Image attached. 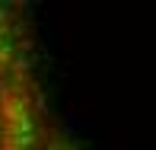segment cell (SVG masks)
Wrapping results in <instances>:
<instances>
[{"label":"cell","mask_w":156,"mask_h":150,"mask_svg":"<svg viewBox=\"0 0 156 150\" xmlns=\"http://www.w3.org/2000/svg\"><path fill=\"white\" fill-rule=\"evenodd\" d=\"M0 150H86L51 105L23 6L0 3Z\"/></svg>","instance_id":"obj_1"}]
</instances>
